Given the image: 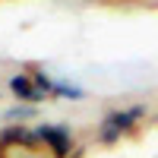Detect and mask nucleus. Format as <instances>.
Segmentation results:
<instances>
[{
	"mask_svg": "<svg viewBox=\"0 0 158 158\" xmlns=\"http://www.w3.org/2000/svg\"><path fill=\"white\" fill-rule=\"evenodd\" d=\"M54 95H63V98H70V101H79V98H85V92L73 85V82H63V79H57L54 82Z\"/></svg>",
	"mask_w": 158,
	"mask_h": 158,
	"instance_id": "5",
	"label": "nucleus"
},
{
	"mask_svg": "<svg viewBox=\"0 0 158 158\" xmlns=\"http://www.w3.org/2000/svg\"><path fill=\"white\" fill-rule=\"evenodd\" d=\"M32 139H38V136H35V133H29L22 123H10L3 133H0V146H19V142H22V146H29Z\"/></svg>",
	"mask_w": 158,
	"mask_h": 158,
	"instance_id": "4",
	"label": "nucleus"
},
{
	"mask_svg": "<svg viewBox=\"0 0 158 158\" xmlns=\"http://www.w3.org/2000/svg\"><path fill=\"white\" fill-rule=\"evenodd\" d=\"M32 82H35L38 89H41L44 95H48V92H54V79H51L48 73H35V76H32Z\"/></svg>",
	"mask_w": 158,
	"mask_h": 158,
	"instance_id": "7",
	"label": "nucleus"
},
{
	"mask_svg": "<svg viewBox=\"0 0 158 158\" xmlns=\"http://www.w3.org/2000/svg\"><path fill=\"white\" fill-rule=\"evenodd\" d=\"M10 92L16 98H22V101H44V92L38 89L35 82H32V76H25V73H19V76H13L10 79Z\"/></svg>",
	"mask_w": 158,
	"mask_h": 158,
	"instance_id": "3",
	"label": "nucleus"
},
{
	"mask_svg": "<svg viewBox=\"0 0 158 158\" xmlns=\"http://www.w3.org/2000/svg\"><path fill=\"white\" fill-rule=\"evenodd\" d=\"M35 136H38V139H44V142H48V149L54 152L57 158H67V155H70V146H73V139H70V130H67V127L41 123V127L35 130Z\"/></svg>",
	"mask_w": 158,
	"mask_h": 158,
	"instance_id": "2",
	"label": "nucleus"
},
{
	"mask_svg": "<svg viewBox=\"0 0 158 158\" xmlns=\"http://www.w3.org/2000/svg\"><path fill=\"white\" fill-rule=\"evenodd\" d=\"M32 114H35L32 104H16V108H10L3 117H6V120H25V117H32Z\"/></svg>",
	"mask_w": 158,
	"mask_h": 158,
	"instance_id": "6",
	"label": "nucleus"
},
{
	"mask_svg": "<svg viewBox=\"0 0 158 158\" xmlns=\"http://www.w3.org/2000/svg\"><path fill=\"white\" fill-rule=\"evenodd\" d=\"M142 114H146V108H142V104H133V108H123V111L108 114V117L101 120L98 139H101V142H117V139H120V133H127V130L133 127Z\"/></svg>",
	"mask_w": 158,
	"mask_h": 158,
	"instance_id": "1",
	"label": "nucleus"
}]
</instances>
